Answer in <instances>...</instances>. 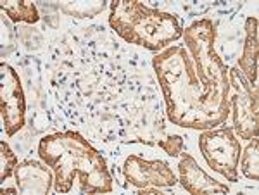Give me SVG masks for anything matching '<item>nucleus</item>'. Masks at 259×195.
Returning <instances> with one entry per match:
<instances>
[{
	"label": "nucleus",
	"instance_id": "nucleus-7",
	"mask_svg": "<svg viewBox=\"0 0 259 195\" xmlns=\"http://www.w3.org/2000/svg\"><path fill=\"white\" fill-rule=\"evenodd\" d=\"M0 102H2L4 130L12 136L24 126L26 102L18 73L6 62L0 64Z\"/></svg>",
	"mask_w": 259,
	"mask_h": 195
},
{
	"label": "nucleus",
	"instance_id": "nucleus-9",
	"mask_svg": "<svg viewBox=\"0 0 259 195\" xmlns=\"http://www.w3.org/2000/svg\"><path fill=\"white\" fill-rule=\"evenodd\" d=\"M180 171V183L185 188V192L192 195H216V193H228L230 188L227 185L216 181L199 168L197 161L190 154H183L178 164Z\"/></svg>",
	"mask_w": 259,
	"mask_h": 195
},
{
	"label": "nucleus",
	"instance_id": "nucleus-1",
	"mask_svg": "<svg viewBox=\"0 0 259 195\" xmlns=\"http://www.w3.org/2000/svg\"><path fill=\"white\" fill-rule=\"evenodd\" d=\"M168 104V118L182 128L209 130L227 119L228 93L207 88L185 47H169L152 61Z\"/></svg>",
	"mask_w": 259,
	"mask_h": 195
},
{
	"label": "nucleus",
	"instance_id": "nucleus-10",
	"mask_svg": "<svg viewBox=\"0 0 259 195\" xmlns=\"http://www.w3.org/2000/svg\"><path fill=\"white\" fill-rule=\"evenodd\" d=\"M16 183L21 193L45 195L52 186V173L38 161H23L16 168Z\"/></svg>",
	"mask_w": 259,
	"mask_h": 195
},
{
	"label": "nucleus",
	"instance_id": "nucleus-13",
	"mask_svg": "<svg viewBox=\"0 0 259 195\" xmlns=\"http://www.w3.org/2000/svg\"><path fill=\"white\" fill-rule=\"evenodd\" d=\"M257 136L250 140V143L244 149V154H242L240 163V169L244 173L245 178L249 180L257 181L259 180V154H257Z\"/></svg>",
	"mask_w": 259,
	"mask_h": 195
},
{
	"label": "nucleus",
	"instance_id": "nucleus-14",
	"mask_svg": "<svg viewBox=\"0 0 259 195\" xmlns=\"http://www.w3.org/2000/svg\"><path fill=\"white\" fill-rule=\"evenodd\" d=\"M18 168V159L6 142H0V181H6Z\"/></svg>",
	"mask_w": 259,
	"mask_h": 195
},
{
	"label": "nucleus",
	"instance_id": "nucleus-15",
	"mask_svg": "<svg viewBox=\"0 0 259 195\" xmlns=\"http://www.w3.org/2000/svg\"><path fill=\"white\" fill-rule=\"evenodd\" d=\"M159 145L164 149L166 152H168L169 156H178V154H182L183 138H182V136H178V135H173V136H169L168 140H161Z\"/></svg>",
	"mask_w": 259,
	"mask_h": 195
},
{
	"label": "nucleus",
	"instance_id": "nucleus-12",
	"mask_svg": "<svg viewBox=\"0 0 259 195\" xmlns=\"http://www.w3.org/2000/svg\"><path fill=\"white\" fill-rule=\"evenodd\" d=\"M2 12H6L12 21H24V23H36L40 19L38 9L33 2H6L0 4Z\"/></svg>",
	"mask_w": 259,
	"mask_h": 195
},
{
	"label": "nucleus",
	"instance_id": "nucleus-8",
	"mask_svg": "<svg viewBox=\"0 0 259 195\" xmlns=\"http://www.w3.org/2000/svg\"><path fill=\"white\" fill-rule=\"evenodd\" d=\"M124 176L137 188L157 186V188H171L177 183L171 168L162 161H145L139 156H130L124 161Z\"/></svg>",
	"mask_w": 259,
	"mask_h": 195
},
{
	"label": "nucleus",
	"instance_id": "nucleus-4",
	"mask_svg": "<svg viewBox=\"0 0 259 195\" xmlns=\"http://www.w3.org/2000/svg\"><path fill=\"white\" fill-rule=\"evenodd\" d=\"M183 36L187 51L195 62L200 81L214 92L228 93V68L214 51L216 30L212 21H195L187 28Z\"/></svg>",
	"mask_w": 259,
	"mask_h": 195
},
{
	"label": "nucleus",
	"instance_id": "nucleus-5",
	"mask_svg": "<svg viewBox=\"0 0 259 195\" xmlns=\"http://www.w3.org/2000/svg\"><path fill=\"white\" fill-rule=\"evenodd\" d=\"M228 104L233 113V126L244 140L256 138L259 133L257 88L245 80L237 68L228 69Z\"/></svg>",
	"mask_w": 259,
	"mask_h": 195
},
{
	"label": "nucleus",
	"instance_id": "nucleus-2",
	"mask_svg": "<svg viewBox=\"0 0 259 195\" xmlns=\"http://www.w3.org/2000/svg\"><path fill=\"white\" fill-rule=\"evenodd\" d=\"M38 154L56 175L57 192L68 193L76 178L83 193H109L112 190V178L102 154L76 131L44 136Z\"/></svg>",
	"mask_w": 259,
	"mask_h": 195
},
{
	"label": "nucleus",
	"instance_id": "nucleus-3",
	"mask_svg": "<svg viewBox=\"0 0 259 195\" xmlns=\"http://www.w3.org/2000/svg\"><path fill=\"white\" fill-rule=\"evenodd\" d=\"M109 24L124 41L147 51H162L183 35L175 14L152 9L139 0H114Z\"/></svg>",
	"mask_w": 259,
	"mask_h": 195
},
{
	"label": "nucleus",
	"instance_id": "nucleus-11",
	"mask_svg": "<svg viewBox=\"0 0 259 195\" xmlns=\"http://www.w3.org/2000/svg\"><path fill=\"white\" fill-rule=\"evenodd\" d=\"M257 19L249 18L245 21V43L244 52L239 59V68L254 88H257V56H259V43H257Z\"/></svg>",
	"mask_w": 259,
	"mask_h": 195
},
{
	"label": "nucleus",
	"instance_id": "nucleus-6",
	"mask_svg": "<svg viewBox=\"0 0 259 195\" xmlns=\"http://www.w3.org/2000/svg\"><path fill=\"white\" fill-rule=\"evenodd\" d=\"M199 149L214 171L228 181H239L240 143L232 128L206 130L199 136Z\"/></svg>",
	"mask_w": 259,
	"mask_h": 195
}]
</instances>
